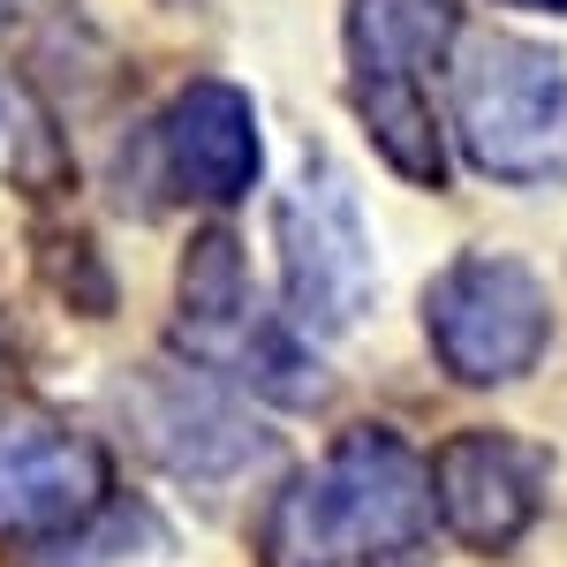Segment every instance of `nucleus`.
Segmentation results:
<instances>
[{
	"mask_svg": "<svg viewBox=\"0 0 567 567\" xmlns=\"http://www.w3.org/2000/svg\"><path fill=\"white\" fill-rule=\"evenodd\" d=\"M424 515H432V477L416 470V454L386 432H355L272 507L265 560L341 567L363 553H393L424 529Z\"/></svg>",
	"mask_w": 567,
	"mask_h": 567,
	"instance_id": "1",
	"label": "nucleus"
},
{
	"mask_svg": "<svg viewBox=\"0 0 567 567\" xmlns=\"http://www.w3.org/2000/svg\"><path fill=\"white\" fill-rule=\"evenodd\" d=\"M462 130L492 175H545L567 144V76L523 39H484L462 69Z\"/></svg>",
	"mask_w": 567,
	"mask_h": 567,
	"instance_id": "2",
	"label": "nucleus"
},
{
	"mask_svg": "<svg viewBox=\"0 0 567 567\" xmlns=\"http://www.w3.org/2000/svg\"><path fill=\"white\" fill-rule=\"evenodd\" d=\"M280 243H288V303L303 326L341 333L371 303V235L355 213L341 167H303V182L280 205Z\"/></svg>",
	"mask_w": 567,
	"mask_h": 567,
	"instance_id": "3",
	"label": "nucleus"
},
{
	"mask_svg": "<svg viewBox=\"0 0 567 567\" xmlns=\"http://www.w3.org/2000/svg\"><path fill=\"white\" fill-rule=\"evenodd\" d=\"M432 341L462 379H515L545 341V296L523 265L462 258L432 288Z\"/></svg>",
	"mask_w": 567,
	"mask_h": 567,
	"instance_id": "4",
	"label": "nucleus"
},
{
	"mask_svg": "<svg viewBox=\"0 0 567 567\" xmlns=\"http://www.w3.org/2000/svg\"><path fill=\"white\" fill-rule=\"evenodd\" d=\"M106 484L99 446L61 424H0V537L76 523Z\"/></svg>",
	"mask_w": 567,
	"mask_h": 567,
	"instance_id": "5",
	"label": "nucleus"
},
{
	"mask_svg": "<svg viewBox=\"0 0 567 567\" xmlns=\"http://www.w3.org/2000/svg\"><path fill=\"white\" fill-rule=\"evenodd\" d=\"M432 492H439L446 523L462 529V537L507 545L529 523V507H537V454L515 446V439H492V432L454 439L432 470Z\"/></svg>",
	"mask_w": 567,
	"mask_h": 567,
	"instance_id": "6",
	"label": "nucleus"
},
{
	"mask_svg": "<svg viewBox=\"0 0 567 567\" xmlns=\"http://www.w3.org/2000/svg\"><path fill=\"white\" fill-rule=\"evenodd\" d=\"M167 152H175V175L197 197H243L258 175V130H250V106L227 84H197L167 122Z\"/></svg>",
	"mask_w": 567,
	"mask_h": 567,
	"instance_id": "7",
	"label": "nucleus"
},
{
	"mask_svg": "<svg viewBox=\"0 0 567 567\" xmlns=\"http://www.w3.org/2000/svg\"><path fill=\"white\" fill-rule=\"evenodd\" d=\"M144 424H152V446L189 477H219L243 454H258V432L197 379H159L144 393Z\"/></svg>",
	"mask_w": 567,
	"mask_h": 567,
	"instance_id": "8",
	"label": "nucleus"
},
{
	"mask_svg": "<svg viewBox=\"0 0 567 567\" xmlns=\"http://www.w3.org/2000/svg\"><path fill=\"white\" fill-rule=\"evenodd\" d=\"M454 31V0H363L355 8V69L363 91H416V69Z\"/></svg>",
	"mask_w": 567,
	"mask_h": 567,
	"instance_id": "9",
	"label": "nucleus"
},
{
	"mask_svg": "<svg viewBox=\"0 0 567 567\" xmlns=\"http://www.w3.org/2000/svg\"><path fill=\"white\" fill-rule=\"evenodd\" d=\"M537 8H567V0H537Z\"/></svg>",
	"mask_w": 567,
	"mask_h": 567,
	"instance_id": "10",
	"label": "nucleus"
}]
</instances>
